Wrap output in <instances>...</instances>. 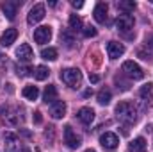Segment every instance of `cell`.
Segmentation results:
<instances>
[{"label":"cell","instance_id":"8992f818","mask_svg":"<svg viewBox=\"0 0 153 152\" xmlns=\"http://www.w3.org/2000/svg\"><path fill=\"white\" fill-rule=\"evenodd\" d=\"M64 143H66L70 149H78L80 143H82V138L73 131L71 125H66V127H64Z\"/></svg>","mask_w":153,"mask_h":152},{"label":"cell","instance_id":"ac0fdd59","mask_svg":"<svg viewBox=\"0 0 153 152\" xmlns=\"http://www.w3.org/2000/svg\"><path fill=\"white\" fill-rule=\"evenodd\" d=\"M76 116H78V120H80L84 125H91L93 120H94V111H93L91 108H82Z\"/></svg>","mask_w":153,"mask_h":152},{"label":"cell","instance_id":"8d00e7d4","mask_svg":"<svg viewBox=\"0 0 153 152\" xmlns=\"http://www.w3.org/2000/svg\"><path fill=\"white\" fill-rule=\"evenodd\" d=\"M20 152H30V149H29V147H25V145H23V147H22V150Z\"/></svg>","mask_w":153,"mask_h":152},{"label":"cell","instance_id":"e0dca14e","mask_svg":"<svg viewBox=\"0 0 153 152\" xmlns=\"http://www.w3.org/2000/svg\"><path fill=\"white\" fill-rule=\"evenodd\" d=\"M16 38H18V31H16V29H7V31L0 36V43H2V47H11Z\"/></svg>","mask_w":153,"mask_h":152},{"label":"cell","instance_id":"d6a6232c","mask_svg":"<svg viewBox=\"0 0 153 152\" xmlns=\"http://www.w3.org/2000/svg\"><path fill=\"white\" fill-rule=\"evenodd\" d=\"M34 122H36V123H41V122H43V116H41V113H39V111H36V113H34Z\"/></svg>","mask_w":153,"mask_h":152},{"label":"cell","instance_id":"83f0119b","mask_svg":"<svg viewBox=\"0 0 153 152\" xmlns=\"http://www.w3.org/2000/svg\"><path fill=\"white\" fill-rule=\"evenodd\" d=\"M114 82L117 84V90H121V91L130 90V82H128V81H125V79H123V75H116L114 77Z\"/></svg>","mask_w":153,"mask_h":152},{"label":"cell","instance_id":"3957f363","mask_svg":"<svg viewBox=\"0 0 153 152\" xmlns=\"http://www.w3.org/2000/svg\"><path fill=\"white\" fill-rule=\"evenodd\" d=\"M134 25H135V20H134L132 14H119L116 18V29L119 32H123V34L134 31Z\"/></svg>","mask_w":153,"mask_h":152},{"label":"cell","instance_id":"44dd1931","mask_svg":"<svg viewBox=\"0 0 153 152\" xmlns=\"http://www.w3.org/2000/svg\"><path fill=\"white\" fill-rule=\"evenodd\" d=\"M146 150H148V145H146L144 138H135L128 145V152H146Z\"/></svg>","mask_w":153,"mask_h":152},{"label":"cell","instance_id":"4dcf8cb0","mask_svg":"<svg viewBox=\"0 0 153 152\" xmlns=\"http://www.w3.org/2000/svg\"><path fill=\"white\" fill-rule=\"evenodd\" d=\"M137 56H139L141 59H144V61H152V59H153L152 56H150V54H146L143 48H139V50H137Z\"/></svg>","mask_w":153,"mask_h":152},{"label":"cell","instance_id":"7402d4cb","mask_svg":"<svg viewBox=\"0 0 153 152\" xmlns=\"http://www.w3.org/2000/svg\"><path fill=\"white\" fill-rule=\"evenodd\" d=\"M135 7H137V4H135L134 0H119V2H117V9L125 11V14L132 13V11H134Z\"/></svg>","mask_w":153,"mask_h":152},{"label":"cell","instance_id":"d590c367","mask_svg":"<svg viewBox=\"0 0 153 152\" xmlns=\"http://www.w3.org/2000/svg\"><path fill=\"white\" fill-rule=\"evenodd\" d=\"M91 95H93V90H85L84 91V97H91Z\"/></svg>","mask_w":153,"mask_h":152},{"label":"cell","instance_id":"9c48e42d","mask_svg":"<svg viewBox=\"0 0 153 152\" xmlns=\"http://www.w3.org/2000/svg\"><path fill=\"white\" fill-rule=\"evenodd\" d=\"M139 97H141V100L144 102V108H152L153 106V84L152 82L141 86V90H139Z\"/></svg>","mask_w":153,"mask_h":152},{"label":"cell","instance_id":"1f68e13d","mask_svg":"<svg viewBox=\"0 0 153 152\" xmlns=\"http://www.w3.org/2000/svg\"><path fill=\"white\" fill-rule=\"evenodd\" d=\"M144 47L148 48V54H150V52L153 54V36L150 39H146V45H144Z\"/></svg>","mask_w":153,"mask_h":152},{"label":"cell","instance_id":"e575fe53","mask_svg":"<svg viewBox=\"0 0 153 152\" xmlns=\"http://www.w3.org/2000/svg\"><path fill=\"white\" fill-rule=\"evenodd\" d=\"M89 81H91V82H98V81H100V77L96 75V74H93V75H89Z\"/></svg>","mask_w":153,"mask_h":152},{"label":"cell","instance_id":"8fae6325","mask_svg":"<svg viewBox=\"0 0 153 152\" xmlns=\"http://www.w3.org/2000/svg\"><path fill=\"white\" fill-rule=\"evenodd\" d=\"M16 57H18L20 63H29V61L34 57V52H32L30 45H29V43H22V45L18 47V50H16Z\"/></svg>","mask_w":153,"mask_h":152},{"label":"cell","instance_id":"9a60e30c","mask_svg":"<svg viewBox=\"0 0 153 152\" xmlns=\"http://www.w3.org/2000/svg\"><path fill=\"white\" fill-rule=\"evenodd\" d=\"M50 114H52V118H55V120L62 118V116L66 114V102L55 100L53 104H50Z\"/></svg>","mask_w":153,"mask_h":152},{"label":"cell","instance_id":"7c38bea8","mask_svg":"<svg viewBox=\"0 0 153 152\" xmlns=\"http://www.w3.org/2000/svg\"><path fill=\"white\" fill-rule=\"evenodd\" d=\"M18 2H13V0H5L0 4V9L4 11V14L7 16V20H14L16 18V11H18Z\"/></svg>","mask_w":153,"mask_h":152},{"label":"cell","instance_id":"4316f807","mask_svg":"<svg viewBox=\"0 0 153 152\" xmlns=\"http://www.w3.org/2000/svg\"><path fill=\"white\" fill-rule=\"evenodd\" d=\"M48 75H50V70H48L46 66H38V68L34 70V77H36L38 81H45Z\"/></svg>","mask_w":153,"mask_h":152},{"label":"cell","instance_id":"603a6c76","mask_svg":"<svg viewBox=\"0 0 153 152\" xmlns=\"http://www.w3.org/2000/svg\"><path fill=\"white\" fill-rule=\"evenodd\" d=\"M111 99H112V93H111L109 88H102V90L98 91V102H100L102 106H107V104L111 102Z\"/></svg>","mask_w":153,"mask_h":152},{"label":"cell","instance_id":"f546056e","mask_svg":"<svg viewBox=\"0 0 153 152\" xmlns=\"http://www.w3.org/2000/svg\"><path fill=\"white\" fill-rule=\"evenodd\" d=\"M30 72H32V70H30V68H27V66H20V68H18V75H20V77L30 75Z\"/></svg>","mask_w":153,"mask_h":152},{"label":"cell","instance_id":"ffe728a7","mask_svg":"<svg viewBox=\"0 0 153 152\" xmlns=\"http://www.w3.org/2000/svg\"><path fill=\"white\" fill-rule=\"evenodd\" d=\"M57 88L53 86V84H48L46 86V90H45V93H43V102L45 104H53L55 100H57Z\"/></svg>","mask_w":153,"mask_h":152},{"label":"cell","instance_id":"6da1fadb","mask_svg":"<svg viewBox=\"0 0 153 152\" xmlns=\"http://www.w3.org/2000/svg\"><path fill=\"white\" fill-rule=\"evenodd\" d=\"M116 116L123 122V123H135L137 122V118H139V111H137V108H135V104L134 102H119L117 106H116Z\"/></svg>","mask_w":153,"mask_h":152},{"label":"cell","instance_id":"d4e9b609","mask_svg":"<svg viewBox=\"0 0 153 152\" xmlns=\"http://www.w3.org/2000/svg\"><path fill=\"white\" fill-rule=\"evenodd\" d=\"M70 29L73 31V32H78V31H82L84 29V23H82V18L80 16H76V14H71L70 16Z\"/></svg>","mask_w":153,"mask_h":152},{"label":"cell","instance_id":"484cf974","mask_svg":"<svg viewBox=\"0 0 153 152\" xmlns=\"http://www.w3.org/2000/svg\"><path fill=\"white\" fill-rule=\"evenodd\" d=\"M41 57L46 59V61H55V59H57V48H53V47L43 48V50H41Z\"/></svg>","mask_w":153,"mask_h":152},{"label":"cell","instance_id":"74e56055","mask_svg":"<svg viewBox=\"0 0 153 152\" xmlns=\"http://www.w3.org/2000/svg\"><path fill=\"white\" fill-rule=\"evenodd\" d=\"M85 152H94V150H91V149H89V150H85Z\"/></svg>","mask_w":153,"mask_h":152},{"label":"cell","instance_id":"836d02e7","mask_svg":"<svg viewBox=\"0 0 153 152\" xmlns=\"http://www.w3.org/2000/svg\"><path fill=\"white\" fill-rule=\"evenodd\" d=\"M71 5H73V7H75V9H80V7H82V5H84V4H82V2H80V0H73V2H71Z\"/></svg>","mask_w":153,"mask_h":152},{"label":"cell","instance_id":"52a82bcc","mask_svg":"<svg viewBox=\"0 0 153 152\" xmlns=\"http://www.w3.org/2000/svg\"><path fill=\"white\" fill-rule=\"evenodd\" d=\"M45 18V4H36L30 11H29V16H27V22L29 25H34Z\"/></svg>","mask_w":153,"mask_h":152},{"label":"cell","instance_id":"ba28073f","mask_svg":"<svg viewBox=\"0 0 153 152\" xmlns=\"http://www.w3.org/2000/svg\"><path fill=\"white\" fill-rule=\"evenodd\" d=\"M100 143H102V147L105 150H114L117 147V143H119V138L116 136L114 132H103L100 136Z\"/></svg>","mask_w":153,"mask_h":152},{"label":"cell","instance_id":"cb8c5ba5","mask_svg":"<svg viewBox=\"0 0 153 152\" xmlns=\"http://www.w3.org/2000/svg\"><path fill=\"white\" fill-rule=\"evenodd\" d=\"M23 97H25L27 100H36L39 97L38 86H25V88H23Z\"/></svg>","mask_w":153,"mask_h":152},{"label":"cell","instance_id":"7a4b0ae2","mask_svg":"<svg viewBox=\"0 0 153 152\" xmlns=\"http://www.w3.org/2000/svg\"><path fill=\"white\" fill-rule=\"evenodd\" d=\"M61 81L70 88H78L82 84V72L78 68H66L61 72Z\"/></svg>","mask_w":153,"mask_h":152},{"label":"cell","instance_id":"4fadbf2b","mask_svg":"<svg viewBox=\"0 0 153 152\" xmlns=\"http://www.w3.org/2000/svg\"><path fill=\"white\" fill-rule=\"evenodd\" d=\"M107 54H109L111 59L121 57V56L125 54V45L119 43V41H109V45H107Z\"/></svg>","mask_w":153,"mask_h":152},{"label":"cell","instance_id":"277c9868","mask_svg":"<svg viewBox=\"0 0 153 152\" xmlns=\"http://www.w3.org/2000/svg\"><path fill=\"white\" fill-rule=\"evenodd\" d=\"M121 70H123V74H125V75H128L130 79H134V81H139V79H143V77H144L143 68H141L137 63H134V61H125Z\"/></svg>","mask_w":153,"mask_h":152},{"label":"cell","instance_id":"d6986e66","mask_svg":"<svg viewBox=\"0 0 153 152\" xmlns=\"http://www.w3.org/2000/svg\"><path fill=\"white\" fill-rule=\"evenodd\" d=\"M61 41L64 43L66 48H73L75 43H76V38H75V34H73V31L71 29H64L61 32Z\"/></svg>","mask_w":153,"mask_h":152},{"label":"cell","instance_id":"5b68a950","mask_svg":"<svg viewBox=\"0 0 153 152\" xmlns=\"http://www.w3.org/2000/svg\"><path fill=\"white\" fill-rule=\"evenodd\" d=\"M0 116H2V120H4L9 127H14V125L20 123V116L16 113V109L11 108V106H2V108H0Z\"/></svg>","mask_w":153,"mask_h":152},{"label":"cell","instance_id":"f1b7e54d","mask_svg":"<svg viewBox=\"0 0 153 152\" xmlns=\"http://www.w3.org/2000/svg\"><path fill=\"white\" fill-rule=\"evenodd\" d=\"M82 32H84L85 38H94V36H96V29H94V27H85Z\"/></svg>","mask_w":153,"mask_h":152},{"label":"cell","instance_id":"30bf717a","mask_svg":"<svg viewBox=\"0 0 153 152\" xmlns=\"http://www.w3.org/2000/svg\"><path fill=\"white\" fill-rule=\"evenodd\" d=\"M52 39V29L48 25H43V27H38L34 31V41L39 43V45H45Z\"/></svg>","mask_w":153,"mask_h":152},{"label":"cell","instance_id":"5bb4252c","mask_svg":"<svg viewBox=\"0 0 153 152\" xmlns=\"http://www.w3.org/2000/svg\"><path fill=\"white\" fill-rule=\"evenodd\" d=\"M107 11H109V5L105 4V2H98L96 4V7H94V20L98 22V23H105L107 22Z\"/></svg>","mask_w":153,"mask_h":152},{"label":"cell","instance_id":"2e32d148","mask_svg":"<svg viewBox=\"0 0 153 152\" xmlns=\"http://www.w3.org/2000/svg\"><path fill=\"white\" fill-rule=\"evenodd\" d=\"M20 150H22V145L18 143L16 134L7 132L5 134V152H20Z\"/></svg>","mask_w":153,"mask_h":152}]
</instances>
